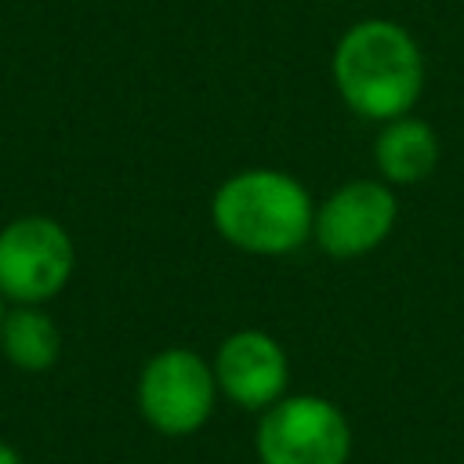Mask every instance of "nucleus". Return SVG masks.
I'll return each mask as SVG.
<instances>
[{
	"label": "nucleus",
	"mask_w": 464,
	"mask_h": 464,
	"mask_svg": "<svg viewBox=\"0 0 464 464\" xmlns=\"http://www.w3.org/2000/svg\"><path fill=\"white\" fill-rule=\"evenodd\" d=\"M330 76L337 98L355 116L388 123L413 112L420 102L424 54L406 25L392 18H359L337 36Z\"/></svg>",
	"instance_id": "obj_1"
},
{
	"label": "nucleus",
	"mask_w": 464,
	"mask_h": 464,
	"mask_svg": "<svg viewBox=\"0 0 464 464\" xmlns=\"http://www.w3.org/2000/svg\"><path fill=\"white\" fill-rule=\"evenodd\" d=\"M312 221H315L312 192L294 174L276 167L236 170L210 196L214 232L243 254H257V257L294 254L312 239Z\"/></svg>",
	"instance_id": "obj_2"
},
{
	"label": "nucleus",
	"mask_w": 464,
	"mask_h": 464,
	"mask_svg": "<svg viewBox=\"0 0 464 464\" xmlns=\"http://www.w3.org/2000/svg\"><path fill=\"white\" fill-rule=\"evenodd\" d=\"M399 221V199L381 178H355L315 203L312 243L334 261H355L377 250Z\"/></svg>",
	"instance_id": "obj_6"
},
{
	"label": "nucleus",
	"mask_w": 464,
	"mask_h": 464,
	"mask_svg": "<svg viewBox=\"0 0 464 464\" xmlns=\"http://www.w3.org/2000/svg\"><path fill=\"white\" fill-rule=\"evenodd\" d=\"M4 315H7V301L0 297V323H4Z\"/></svg>",
	"instance_id": "obj_11"
},
{
	"label": "nucleus",
	"mask_w": 464,
	"mask_h": 464,
	"mask_svg": "<svg viewBox=\"0 0 464 464\" xmlns=\"http://www.w3.org/2000/svg\"><path fill=\"white\" fill-rule=\"evenodd\" d=\"M76 268V246L62 221L22 214L0 228V297L7 304H47Z\"/></svg>",
	"instance_id": "obj_3"
},
{
	"label": "nucleus",
	"mask_w": 464,
	"mask_h": 464,
	"mask_svg": "<svg viewBox=\"0 0 464 464\" xmlns=\"http://www.w3.org/2000/svg\"><path fill=\"white\" fill-rule=\"evenodd\" d=\"M218 399L214 366L192 348H163L138 373V410L160 435L199 431Z\"/></svg>",
	"instance_id": "obj_5"
},
{
	"label": "nucleus",
	"mask_w": 464,
	"mask_h": 464,
	"mask_svg": "<svg viewBox=\"0 0 464 464\" xmlns=\"http://www.w3.org/2000/svg\"><path fill=\"white\" fill-rule=\"evenodd\" d=\"M0 352L14 370L44 373L62 355V330L40 304H7L0 323Z\"/></svg>",
	"instance_id": "obj_9"
},
{
	"label": "nucleus",
	"mask_w": 464,
	"mask_h": 464,
	"mask_svg": "<svg viewBox=\"0 0 464 464\" xmlns=\"http://www.w3.org/2000/svg\"><path fill=\"white\" fill-rule=\"evenodd\" d=\"M218 392L243 410H268L290 388V359L283 344L265 330H236L218 344L214 355Z\"/></svg>",
	"instance_id": "obj_7"
},
{
	"label": "nucleus",
	"mask_w": 464,
	"mask_h": 464,
	"mask_svg": "<svg viewBox=\"0 0 464 464\" xmlns=\"http://www.w3.org/2000/svg\"><path fill=\"white\" fill-rule=\"evenodd\" d=\"M0 464H22L18 450H14V446H7V442H0Z\"/></svg>",
	"instance_id": "obj_10"
},
{
	"label": "nucleus",
	"mask_w": 464,
	"mask_h": 464,
	"mask_svg": "<svg viewBox=\"0 0 464 464\" xmlns=\"http://www.w3.org/2000/svg\"><path fill=\"white\" fill-rule=\"evenodd\" d=\"M261 464H348L352 424L323 395H283L257 420Z\"/></svg>",
	"instance_id": "obj_4"
},
{
	"label": "nucleus",
	"mask_w": 464,
	"mask_h": 464,
	"mask_svg": "<svg viewBox=\"0 0 464 464\" xmlns=\"http://www.w3.org/2000/svg\"><path fill=\"white\" fill-rule=\"evenodd\" d=\"M373 163L388 185H420L439 167V134L428 120L406 112L381 123L373 138Z\"/></svg>",
	"instance_id": "obj_8"
}]
</instances>
